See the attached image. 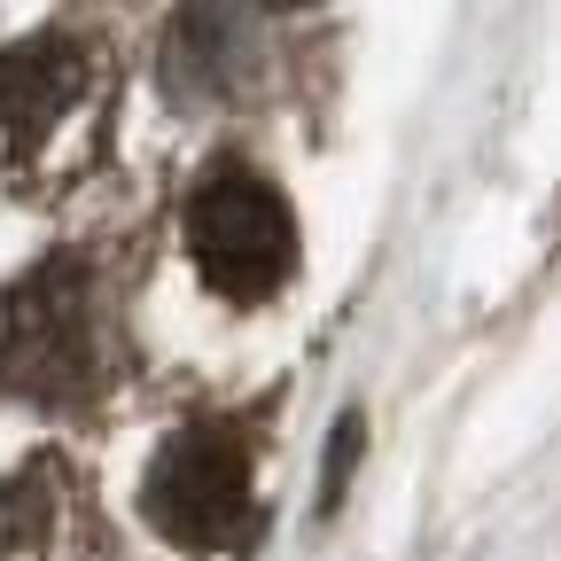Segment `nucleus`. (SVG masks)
<instances>
[{"label":"nucleus","instance_id":"nucleus-1","mask_svg":"<svg viewBox=\"0 0 561 561\" xmlns=\"http://www.w3.org/2000/svg\"><path fill=\"white\" fill-rule=\"evenodd\" d=\"M102 375V335H94V273L87 257H39L9 305H0V382L16 398H39V405H62L94 390Z\"/></svg>","mask_w":561,"mask_h":561},{"label":"nucleus","instance_id":"nucleus-2","mask_svg":"<svg viewBox=\"0 0 561 561\" xmlns=\"http://www.w3.org/2000/svg\"><path fill=\"white\" fill-rule=\"evenodd\" d=\"M187 250L227 305H265L297 273V210L257 172H210L187 203Z\"/></svg>","mask_w":561,"mask_h":561},{"label":"nucleus","instance_id":"nucleus-3","mask_svg":"<svg viewBox=\"0 0 561 561\" xmlns=\"http://www.w3.org/2000/svg\"><path fill=\"white\" fill-rule=\"evenodd\" d=\"M140 507H149V523L187 546V553H210V546H234L250 538V453L227 437V430H180L149 483H140Z\"/></svg>","mask_w":561,"mask_h":561},{"label":"nucleus","instance_id":"nucleus-4","mask_svg":"<svg viewBox=\"0 0 561 561\" xmlns=\"http://www.w3.org/2000/svg\"><path fill=\"white\" fill-rule=\"evenodd\" d=\"M257 79V32L242 16V0H187L164 32V87L172 102H234Z\"/></svg>","mask_w":561,"mask_h":561},{"label":"nucleus","instance_id":"nucleus-5","mask_svg":"<svg viewBox=\"0 0 561 561\" xmlns=\"http://www.w3.org/2000/svg\"><path fill=\"white\" fill-rule=\"evenodd\" d=\"M94 79V55L79 39H24V47H0V140L9 149H32V140L87 94Z\"/></svg>","mask_w":561,"mask_h":561},{"label":"nucleus","instance_id":"nucleus-6","mask_svg":"<svg viewBox=\"0 0 561 561\" xmlns=\"http://www.w3.org/2000/svg\"><path fill=\"white\" fill-rule=\"evenodd\" d=\"M359 445H367V421H359V413H343V430L328 437V468H320V507H335V500H343L351 468H359Z\"/></svg>","mask_w":561,"mask_h":561},{"label":"nucleus","instance_id":"nucleus-7","mask_svg":"<svg viewBox=\"0 0 561 561\" xmlns=\"http://www.w3.org/2000/svg\"><path fill=\"white\" fill-rule=\"evenodd\" d=\"M257 9H312V0H257Z\"/></svg>","mask_w":561,"mask_h":561}]
</instances>
